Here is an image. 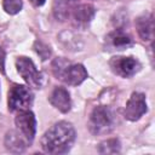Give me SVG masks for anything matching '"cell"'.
<instances>
[{
	"mask_svg": "<svg viewBox=\"0 0 155 155\" xmlns=\"http://www.w3.org/2000/svg\"><path fill=\"white\" fill-rule=\"evenodd\" d=\"M114 126H115V116L109 107L98 105L92 110L88 121V128L91 133L93 134L109 133L114 128Z\"/></svg>",
	"mask_w": 155,
	"mask_h": 155,
	"instance_id": "obj_3",
	"label": "cell"
},
{
	"mask_svg": "<svg viewBox=\"0 0 155 155\" xmlns=\"http://www.w3.org/2000/svg\"><path fill=\"white\" fill-rule=\"evenodd\" d=\"M98 151L101 154H117L120 151V142L116 138L107 139L98 145Z\"/></svg>",
	"mask_w": 155,
	"mask_h": 155,
	"instance_id": "obj_15",
	"label": "cell"
},
{
	"mask_svg": "<svg viewBox=\"0 0 155 155\" xmlns=\"http://www.w3.org/2000/svg\"><path fill=\"white\" fill-rule=\"evenodd\" d=\"M28 140L18 131H8L5 136V147L7 150L15 154L23 153L28 145Z\"/></svg>",
	"mask_w": 155,
	"mask_h": 155,
	"instance_id": "obj_10",
	"label": "cell"
},
{
	"mask_svg": "<svg viewBox=\"0 0 155 155\" xmlns=\"http://www.w3.org/2000/svg\"><path fill=\"white\" fill-rule=\"evenodd\" d=\"M148 110L145 96L140 92H133L128 98L126 107H125V117L130 121L139 120Z\"/></svg>",
	"mask_w": 155,
	"mask_h": 155,
	"instance_id": "obj_8",
	"label": "cell"
},
{
	"mask_svg": "<svg viewBox=\"0 0 155 155\" xmlns=\"http://www.w3.org/2000/svg\"><path fill=\"white\" fill-rule=\"evenodd\" d=\"M75 137L74 126L68 121H59L44 133L41 148L47 154H64L71 149Z\"/></svg>",
	"mask_w": 155,
	"mask_h": 155,
	"instance_id": "obj_1",
	"label": "cell"
},
{
	"mask_svg": "<svg viewBox=\"0 0 155 155\" xmlns=\"http://www.w3.org/2000/svg\"><path fill=\"white\" fill-rule=\"evenodd\" d=\"M30 2L34 5V6H41L45 4V0H30Z\"/></svg>",
	"mask_w": 155,
	"mask_h": 155,
	"instance_id": "obj_19",
	"label": "cell"
},
{
	"mask_svg": "<svg viewBox=\"0 0 155 155\" xmlns=\"http://www.w3.org/2000/svg\"><path fill=\"white\" fill-rule=\"evenodd\" d=\"M0 73L5 74V51L0 47Z\"/></svg>",
	"mask_w": 155,
	"mask_h": 155,
	"instance_id": "obj_18",
	"label": "cell"
},
{
	"mask_svg": "<svg viewBox=\"0 0 155 155\" xmlns=\"http://www.w3.org/2000/svg\"><path fill=\"white\" fill-rule=\"evenodd\" d=\"M136 27H137V31H138L142 40L149 41V40L153 39L154 21H153L151 15H144V16L138 17L137 21H136Z\"/></svg>",
	"mask_w": 155,
	"mask_h": 155,
	"instance_id": "obj_12",
	"label": "cell"
},
{
	"mask_svg": "<svg viewBox=\"0 0 155 155\" xmlns=\"http://www.w3.org/2000/svg\"><path fill=\"white\" fill-rule=\"evenodd\" d=\"M23 2L22 0H2V7L6 13L16 15L22 10Z\"/></svg>",
	"mask_w": 155,
	"mask_h": 155,
	"instance_id": "obj_16",
	"label": "cell"
},
{
	"mask_svg": "<svg viewBox=\"0 0 155 155\" xmlns=\"http://www.w3.org/2000/svg\"><path fill=\"white\" fill-rule=\"evenodd\" d=\"M16 68L23 80L33 88H41L42 86V75L36 69L33 61L28 57H18L16 59Z\"/></svg>",
	"mask_w": 155,
	"mask_h": 155,
	"instance_id": "obj_5",
	"label": "cell"
},
{
	"mask_svg": "<svg viewBox=\"0 0 155 155\" xmlns=\"http://www.w3.org/2000/svg\"><path fill=\"white\" fill-rule=\"evenodd\" d=\"M109 41H110V45L113 47H115L116 50H124V48H127L130 46L133 45V41L131 39V36L126 33H124L122 30H115L113 31L109 36H108Z\"/></svg>",
	"mask_w": 155,
	"mask_h": 155,
	"instance_id": "obj_14",
	"label": "cell"
},
{
	"mask_svg": "<svg viewBox=\"0 0 155 155\" xmlns=\"http://www.w3.org/2000/svg\"><path fill=\"white\" fill-rule=\"evenodd\" d=\"M33 104V93L29 87L19 84L11 86L8 91V110L22 111L30 108Z\"/></svg>",
	"mask_w": 155,
	"mask_h": 155,
	"instance_id": "obj_4",
	"label": "cell"
},
{
	"mask_svg": "<svg viewBox=\"0 0 155 155\" xmlns=\"http://www.w3.org/2000/svg\"><path fill=\"white\" fill-rule=\"evenodd\" d=\"M109 65L111 70L121 78H131L136 75L142 67L138 59L133 57H122V56L113 57L109 62Z\"/></svg>",
	"mask_w": 155,
	"mask_h": 155,
	"instance_id": "obj_6",
	"label": "cell"
},
{
	"mask_svg": "<svg viewBox=\"0 0 155 155\" xmlns=\"http://www.w3.org/2000/svg\"><path fill=\"white\" fill-rule=\"evenodd\" d=\"M34 48H35L36 53L41 57V59H42V61L47 59V58L51 56V50H50V47H48L46 44H44L42 41L36 40V41H35V44H34Z\"/></svg>",
	"mask_w": 155,
	"mask_h": 155,
	"instance_id": "obj_17",
	"label": "cell"
},
{
	"mask_svg": "<svg viewBox=\"0 0 155 155\" xmlns=\"http://www.w3.org/2000/svg\"><path fill=\"white\" fill-rule=\"evenodd\" d=\"M15 124H16L17 131L30 143L34 139L35 131H36L35 115L29 109L18 111V114L15 117Z\"/></svg>",
	"mask_w": 155,
	"mask_h": 155,
	"instance_id": "obj_7",
	"label": "cell"
},
{
	"mask_svg": "<svg viewBox=\"0 0 155 155\" xmlns=\"http://www.w3.org/2000/svg\"><path fill=\"white\" fill-rule=\"evenodd\" d=\"M54 76L70 86H78L87 79V71L82 64L70 63L63 58H57L52 63Z\"/></svg>",
	"mask_w": 155,
	"mask_h": 155,
	"instance_id": "obj_2",
	"label": "cell"
},
{
	"mask_svg": "<svg viewBox=\"0 0 155 155\" xmlns=\"http://www.w3.org/2000/svg\"><path fill=\"white\" fill-rule=\"evenodd\" d=\"M71 16L79 25H86L91 22L94 16V7L88 4H78Z\"/></svg>",
	"mask_w": 155,
	"mask_h": 155,
	"instance_id": "obj_13",
	"label": "cell"
},
{
	"mask_svg": "<svg viewBox=\"0 0 155 155\" xmlns=\"http://www.w3.org/2000/svg\"><path fill=\"white\" fill-rule=\"evenodd\" d=\"M78 5V0H54L53 15L58 21H67L74 12Z\"/></svg>",
	"mask_w": 155,
	"mask_h": 155,
	"instance_id": "obj_11",
	"label": "cell"
},
{
	"mask_svg": "<svg viewBox=\"0 0 155 155\" xmlns=\"http://www.w3.org/2000/svg\"><path fill=\"white\" fill-rule=\"evenodd\" d=\"M48 101L61 113H68L71 108L70 94H69L68 90H65L64 87H56L51 92Z\"/></svg>",
	"mask_w": 155,
	"mask_h": 155,
	"instance_id": "obj_9",
	"label": "cell"
}]
</instances>
